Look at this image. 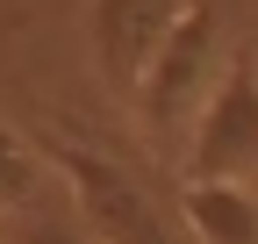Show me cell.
I'll use <instances>...</instances> for the list:
<instances>
[{"label":"cell","mask_w":258,"mask_h":244,"mask_svg":"<svg viewBox=\"0 0 258 244\" xmlns=\"http://www.w3.org/2000/svg\"><path fill=\"white\" fill-rule=\"evenodd\" d=\"M230 72V8L222 0H186V15L172 22V36L158 43L151 72L137 86V122L158 151H186L194 137V115L208 108V94Z\"/></svg>","instance_id":"6da1fadb"},{"label":"cell","mask_w":258,"mask_h":244,"mask_svg":"<svg viewBox=\"0 0 258 244\" xmlns=\"http://www.w3.org/2000/svg\"><path fill=\"white\" fill-rule=\"evenodd\" d=\"M57 179L79 201V230L93 244H201L179 216V194L158 187L144 165H122L86 144H50Z\"/></svg>","instance_id":"7a4b0ae2"},{"label":"cell","mask_w":258,"mask_h":244,"mask_svg":"<svg viewBox=\"0 0 258 244\" xmlns=\"http://www.w3.org/2000/svg\"><path fill=\"white\" fill-rule=\"evenodd\" d=\"M186 179H251L258 172V57L230 50V72L194 115V137L179 151Z\"/></svg>","instance_id":"3957f363"},{"label":"cell","mask_w":258,"mask_h":244,"mask_svg":"<svg viewBox=\"0 0 258 244\" xmlns=\"http://www.w3.org/2000/svg\"><path fill=\"white\" fill-rule=\"evenodd\" d=\"M179 15H186V0H93V8H86L93 65H101V79L115 86L122 101H137L151 57H158V43L172 36Z\"/></svg>","instance_id":"277c9868"},{"label":"cell","mask_w":258,"mask_h":244,"mask_svg":"<svg viewBox=\"0 0 258 244\" xmlns=\"http://www.w3.org/2000/svg\"><path fill=\"white\" fill-rule=\"evenodd\" d=\"M179 216L201 244H258V194L251 179H186Z\"/></svg>","instance_id":"5b68a950"},{"label":"cell","mask_w":258,"mask_h":244,"mask_svg":"<svg viewBox=\"0 0 258 244\" xmlns=\"http://www.w3.org/2000/svg\"><path fill=\"white\" fill-rule=\"evenodd\" d=\"M50 179H57L50 151L29 144L15 122H0V216H36L43 194H50Z\"/></svg>","instance_id":"8992f818"}]
</instances>
